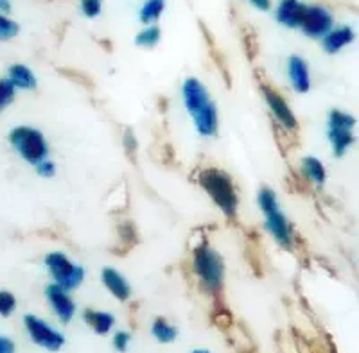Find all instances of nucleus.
<instances>
[{"label":"nucleus","mask_w":359,"mask_h":353,"mask_svg":"<svg viewBox=\"0 0 359 353\" xmlns=\"http://www.w3.org/2000/svg\"><path fill=\"white\" fill-rule=\"evenodd\" d=\"M182 95H184V104L194 120L198 133L207 138L216 137L217 127H219L217 108L203 83L196 78L185 79L182 86Z\"/></svg>","instance_id":"obj_1"},{"label":"nucleus","mask_w":359,"mask_h":353,"mask_svg":"<svg viewBox=\"0 0 359 353\" xmlns=\"http://www.w3.org/2000/svg\"><path fill=\"white\" fill-rule=\"evenodd\" d=\"M200 185L203 187V191L207 192L210 198H212L214 203L217 205L224 216L232 219L237 212V205H239V199H237L236 187H233V181L226 172H223L221 169H205L200 172Z\"/></svg>","instance_id":"obj_2"},{"label":"nucleus","mask_w":359,"mask_h":353,"mask_svg":"<svg viewBox=\"0 0 359 353\" xmlns=\"http://www.w3.org/2000/svg\"><path fill=\"white\" fill-rule=\"evenodd\" d=\"M259 207H261L262 216L266 219V228L268 232L275 237L280 246L290 248L291 240H293V232H291V224L286 219V216L282 214L277 203V194L269 187H262L257 195Z\"/></svg>","instance_id":"obj_3"},{"label":"nucleus","mask_w":359,"mask_h":353,"mask_svg":"<svg viewBox=\"0 0 359 353\" xmlns=\"http://www.w3.org/2000/svg\"><path fill=\"white\" fill-rule=\"evenodd\" d=\"M192 268H194V272L208 293H219L221 287H223L224 265L221 256L208 244L203 242L194 249Z\"/></svg>","instance_id":"obj_4"},{"label":"nucleus","mask_w":359,"mask_h":353,"mask_svg":"<svg viewBox=\"0 0 359 353\" xmlns=\"http://www.w3.org/2000/svg\"><path fill=\"white\" fill-rule=\"evenodd\" d=\"M9 142L13 149L27 163L36 167L43 160L49 158V144L45 140L43 133L34 127L18 126L9 133Z\"/></svg>","instance_id":"obj_5"},{"label":"nucleus","mask_w":359,"mask_h":353,"mask_svg":"<svg viewBox=\"0 0 359 353\" xmlns=\"http://www.w3.org/2000/svg\"><path fill=\"white\" fill-rule=\"evenodd\" d=\"M45 268L49 269L50 276L54 278V284L57 287L72 291L79 287L85 280V269L81 265L74 264L72 260L62 251H53L45 255Z\"/></svg>","instance_id":"obj_6"},{"label":"nucleus","mask_w":359,"mask_h":353,"mask_svg":"<svg viewBox=\"0 0 359 353\" xmlns=\"http://www.w3.org/2000/svg\"><path fill=\"white\" fill-rule=\"evenodd\" d=\"M355 126V118L341 110H332L327 117V134L331 140L332 151L336 156H343L348 147L354 144L352 130Z\"/></svg>","instance_id":"obj_7"},{"label":"nucleus","mask_w":359,"mask_h":353,"mask_svg":"<svg viewBox=\"0 0 359 353\" xmlns=\"http://www.w3.org/2000/svg\"><path fill=\"white\" fill-rule=\"evenodd\" d=\"M24 326L33 345L41 346L47 352H60L65 346V335L60 330L54 328V326H50L41 317L27 314V316H24Z\"/></svg>","instance_id":"obj_8"},{"label":"nucleus","mask_w":359,"mask_h":353,"mask_svg":"<svg viewBox=\"0 0 359 353\" xmlns=\"http://www.w3.org/2000/svg\"><path fill=\"white\" fill-rule=\"evenodd\" d=\"M300 27L306 36L323 38L332 29V15L323 6H307Z\"/></svg>","instance_id":"obj_9"},{"label":"nucleus","mask_w":359,"mask_h":353,"mask_svg":"<svg viewBox=\"0 0 359 353\" xmlns=\"http://www.w3.org/2000/svg\"><path fill=\"white\" fill-rule=\"evenodd\" d=\"M261 92L262 95H264V101L268 102L271 113H273L275 118L278 120V124H282V126L290 131L297 130L298 122L297 118H294V113L291 111L290 104L286 102V99L282 97L277 90H273L269 85H266V83L261 85Z\"/></svg>","instance_id":"obj_10"},{"label":"nucleus","mask_w":359,"mask_h":353,"mask_svg":"<svg viewBox=\"0 0 359 353\" xmlns=\"http://www.w3.org/2000/svg\"><path fill=\"white\" fill-rule=\"evenodd\" d=\"M45 296H47V301H49L50 309L54 310V314L57 316V319L62 321V323H70L76 316V303L70 298L69 291L65 289L57 287L56 284L47 285L45 289Z\"/></svg>","instance_id":"obj_11"},{"label":"nucleus","mask_w":359,"mask_h":353,"mask_svg":"<svg viewBox=\"0 0 359 353\" xmlns=\"http://www.w3.org/2000/svg\"><path fill=\"white\" fill-rule=\"evenodd\" d=\"M287 76H290V83L293 90H297L298 94H306L311 88V74L309 67L306 61L300 56H291L287 60Z\"/></svg>","instance_id":"obj_12"},{"label":"nucleus","mask_w":359,"mask_h":353,"mask_svg":"<svg viewBox=\"0 0 359 353\" xmlns=\"http://www.w3.org/2000/svg\"><path fill=\"white\" fill-rule=\"evenodd\" d=\"M101 280L104 284V287L117 298L118 301H126L131 296V287L128 284V280L124 278L117 269L114 268H104L101 272Z\"/></svg>","instance_id":"obj_13"},{"label":"nucleus","mask_w":359,"mask_h":353,"mask_svg":"<svg viewBox=\"0 0 359 353\" xmlns=\"http://www.w3.org/2000/svg\"><path fill=\"white\" fill-rule=\"evenodd\" d=\"M306 8L300 0H282L277 8V20L286 27H300Z\"/></svg>","instance_id":"obj_14"},{"label":"nucleus","mask_w":359,"mask_h":353,"mask_svg":"<svg viewBox=\"0 0 359 353\" xmlns=\"http://www.w3.org/2000/svg\"><path fill=\"white\" fill-rule=\"evenodd\" d=\"M355 34L351 27L343 25V27L331 29L329 33L323 36V50L329 54H336L341 49H345L347 45H351L354 41Z\"/></svg>","instance_id":"obj_15"},{"label":"nucleus","mask_w":359,"mask_h":353,"mask_svg":"<svg viewBox=\"0 0 359 353\" xmlns=\"http://www.w3.org/2000/svg\"><path fill=\"white\" fill-rule=\"evenodd\" d=\"M83 319H85L86 325L94 330L95 333H99V335H107V333H110L115 325L114 314L102 312V310L86 309L85 312H83Z\"/></svg>","instance_id":"obj_16"},{"label":"nucleus","mask_w":359,"mask_h":353,"mask_svg":"<svg viewBox=\"0 0 359 353\" xmlns=\"http://www.w3.org/2000/svg\"><path fill=\"white\" fill-rule=\"evenodd\" d=\"M9 83L15 86V90H34L38 85V79L27 65L17 63L9 69Z\"/></svg>","instance_id":"obj_17"},{"label":"nucleus","mask_w":359,"mask_h":353,"mask_svg":"<svg viewBox=\"0 0 359 353\" xmlns=\"http://www.w3.org/2000/svg\"><path fill=\"white\" fill-rule=\"evenodd\" d=\"M302 172L309 181H313L318 187H322L327 179L325 167H323V163L318 158H314V156H306L302 160Z\"/></svg>","instance_id":"obj_18"},{"label":"nucleus","mask_w":359,"mask_h":353,"mask_svg":"<svg viewBox=\"0 0 359 353\" xmlns=\"http://www.w3.org/2000/svg\"><path fill=\"white\" fill-rule=\"evenodd\" d=\"M151 333L155 335V339L162 345H171V342L176 341L178 337V330L176 326H172L168 319L163 317H156L151 325Z\"/></svg>","instance_id":"obj_19"},{"label":"nucleus","mask_w":359,"mask_h":353,"mask_svg":"<svg viewBox=\"0 0 359 353\" xmlns=\"http://www.w3.org/2000/svg\"><path fill=\"white\" fill-rule=\"evenodd\" d=\"M163 9H165V0H146V4L140 9V20L142 24L151 25L162 17Z\"/></svg>","instance_id":"obj_20"},{"label":"nucleus","mask_w":359,"mask_h":353,"mask_svg":"<svg viewBox=\"0 0 359 353\" xmlns=\"http://www.w3.org/2000/svg\"><path fill=\"white\" fill-rule=\"evenodd\" d=\"M160 36H162L160 27H156V25H149V27L144 29L142 33L137 34L135 43L140 45V47H146V49H153V47L160 41Z\"/></svg>","instance_id":"obj_21"},{"label":"nucleus","mask_w":359,"mask_h":353,"mask_svg":"<svg viewBox=\"0 0 359 353\" xmlns=\"http://www.w3.org/2000/svg\"><path fill=\"white\" fill-rule=\"evenodd\" d=\"M18 33H20V27L17 22L8 18L6 15H0V41L13 40Z\"/></svg>","instance_id":"obj_22"},{"label":"nucleus","mask_w":359,"mask_h":353,"mask_svg":"<svg viewBox=\"0 0 359 353\" xmlns=\"http://www.w3.org/2000/svg\"><path fill=\"white\" fill-rule=\"evenodd\" d=\"M17 310V298L9 291H0V316L9 317Z\"/></svg>","instance_id":"obj_23"},{"label":"nucleus","mask_w":359,"mask_h":353,"mask_svg":"<svg viewBox=\"0 0 359 353\" xmlns=\"http://www.w3.org/2000/svg\"><path fill=\"white\" fill-rule=\"evenodd\" d=\"M15 94H17V90L9 83V79H0V111L11 104Z\"/></svg>","instance_id":"obj_24"},{"label":"nucleus","mask_w":359,"mask_h":353,"mask_svg":"<svg viewBox=\"0 0 359 353\" xmlns=\"http://www.w3.org/2000/svg\"><path fill=\"white\" fill-rule=\"evenodd\" d=\"M243 41H245L248 56L250 57L255 56V53H257V36H255L253 29L248 27V25H245V29H243Z\"/></svg>","instance_id":"obj_25"},{"label":"nucleus","mask_w":359,"mask_h":353,"mask_svg":"<svg viewBox=\"0 0 359 353\" xmlns=\"http://www.w3.org/2000/svg\"><path fill=\"white\" fill-rule=\"evenodd\" d=\"M102 8V0H81V9L85 13V17L95 18L99 17Z\"/></svg>","instance_id":"obj_26"},{"label":"nucleus","mask_w":359,"mask_h":353,"mask_svg":"<svg viewBox=\"0 0 359 353\" xmlns=\"http://www.w3.org/2000/svg\"><path fill=\"white\" fill-rule=\"evenodd\" d=\"M130 342H131V335L128 332H123V330H121V332H117L114 335V348L117 349L118 353L126 352Z\"/></svg>","instance_id":"obj_27"},{"label":"nucleus","mask_w":359,"mask_h":353,"mask_svg":"<svg viewBox=\"0 0 359 353\" xmlns=\"http://www.w3.org/2000/svg\"><path fill=\"white\" fill-rule=\"evenodd\" d=\"M36 172L40 176H43V178H53V176L56 174V165H54V162H50V160L47 158L41 163H38Z\"/></svg>","instance_id":"obj_28"},{"label":"nucleus","mask_w":359,"mask_h":353,"mask_svg":"<svg viewBox=\"0 0 359 353\" xmlns=\"http://www.w3.org/2000/svg\"><path fill=\"white\" fill-rule=\"evenodd\" d=\"M15 349H17V346H15L13 339L0 335V353H15Z\"/></svg>","instance_id":"obj_29"},{"label":"nucleus","mask_w":359,"mask_h":353,"mask_svg":"<svg viewBox=\"0 0 359 353\" xmlns=\"http://www.w3.org/2000/svg\"><path fill=\"white\" fill-rule=\"evenodd\" d=\"M248 2H252V4L257 9H261V11H268V9L271 8V0H248Z\"/></svg>","instance_id":"obj_30"},{"label":"nucleus","mask_w":359,"mask_h":353,"mask_svg":"<svg viewBox=\"0 0 359 353\" xmlns=\"http://www.w3.org/2000/svg\"><path fill=\"white\" fill-rule=\"evenodd\" d=\"M9 11H11V2L9 0H0V15Z\"/></svg>","instance_id":"obj_31"},{"label":"nucleus","mask_w":359,"mask_h":353,"mask_svg":"<svg viewBox=\"0 0 359 353\" xmlns=\"http://www.w3.org/2000/svg\"><path fill=\"white\" fill-rule=\"evenodd\" d=\"M191 353H210V352H208V349H194V352Z\"/></svg>","instance_id":"obj_32"}]
</instances>
